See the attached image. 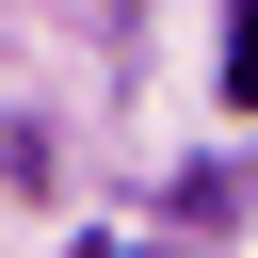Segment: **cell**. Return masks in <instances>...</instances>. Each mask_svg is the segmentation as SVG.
Listing matches in <instances>:
<instances>
[{
	"instance_id": "6da1fadb",
	"label": "cell",
	"mask_w": 258,
	"mask_h": 258,
	"mask_svg": "<svg viewBox=\"0 0 258 258\" xmlns=\"http://www.w3.org/2000/svg\"><path fill=\"white\" fill-rule=\"evenodd\" d=\"M226 97L258 113V0H242V32H226Z\"/></svg>"
}]
</instances>
